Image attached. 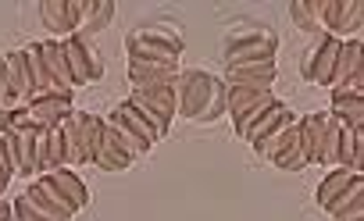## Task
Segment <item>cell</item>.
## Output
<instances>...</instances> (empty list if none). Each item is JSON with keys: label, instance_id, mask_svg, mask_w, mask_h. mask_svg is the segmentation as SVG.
Wrapping results in <instances>:
<instances>
[{"label": "cell", "instance_id": "f546056e", "mask_svg": "<svg viewBox=\"0 0 364 221\" xmlns=\"http://www.w3.org/2000/svg\"><path fill=\"white\" fill-rule=\"evenodd\" d=\"M111 118H118L125 129H132V132H136L143 143H150V146H157V143H161V139H157V132L146 125V118H143V114H139V111H136L129 100H122L118 107H111Z\"/></svg>", "mask_w": 364, "mask_h": 221}, {"label": "cell", "instance_id": "ba28073f", "mask_svg": "<svg viewBox=\"0 0 364 221\" xmlns=\"http://www.w3.org/2000/svg\"><path fill=\"white\" fill-rule=\"evenodd\" d=\"M360 29H364V4L360 0H332L325 36L346 43V40H360Z\"/></svg>", "mask_w": 364, "mask_h": 221}, {"label": "cell", "instance_id": "4316f807", "mask_svg": "<svg viewBox=\"0 0 364 221\" xmlns=\"http://www.w3.org/2000/svg\"><path fill=\"white\" fill-rule=\"evenodd\" d=\"M247 40H279V36H275V29H268L254 18H236L222 33V47H236V43H247Z\"/></svg>", "mask_w": 364, "mask_h": 221}, {"label": "cell", "instance_id": "1f68e13d", "mask_svg": "<svg viewBox=\"0 0 364 221\" xmlns=\"http://www.w3.org/2000/svg\"><path fill=\"white\" fill-rule=\"evenodd\" d=\"M22 58H26V68H29V79H33V90H36V97H40V93H54V90H50L47 65H43V50H40V43H29V47H22Z\"/></svg>", "mask_w": 364, "mask_h": 221}, {"label": "cell", "instance_id": "2e32d148", "mask_svg": "<svg viewBox=\"0 0 364 221\" xmlns=\"http://www.w3.org/2000/svg\"><path fill=\"white\" fill-rule=\"evenodd\" d=\"M332 221H364V175H357L328 207Z\"/></svg>", "mask_w": 364, "mask_h": 221}, {"label": "cell", "instance_id": "836d02e7", "mask_svg": "<svg viewBox=\"0 0 364 221\" xmlns=\"http://www.w3.org/2000/svg\"><path fill=\"white\" fill-rule=\"evenodd\" d=\"M272 164H275L279 171H304V168H307V153H304L300 136H296V139H293V143H289V146H286V150H282V153L272 161Z\"/></svg>", "mask_w": 364, "mask_h": 221}, {"label": "cell", "instance_id": "30bf717a", "mask_svg": "<svg viewBox=\"0 0 364 221\" xmlns=\"http://www.w3.org/2000/svg\"><path fill=\"white\" fill-rule=\"evenodd\" d=\"M332 114L328 111H314V114H304L296 122L300 129V143H304V153H307V168L311 164H321V153H325V136L332 129Z\"/></svg>", "mask_w": 364, "mask_h": 221}, {"label": "cell", "instance_id": "ab89813d", "mask_svg": "<svg viewBox=\"0 0 364 221\" xmlns=\"http://www.w3.org/2000/svg\"><path fill=\"white\" fill-rule=\"evenodd\" d=\"M8 210H11V203H8L4 196H0V214H8Z\"/></svg>", "mask_w": 364, "mask_h": 221}, {"label": "cell", "instance_id": "8fae6325", "mask_svg": "<svg viewBox=\"0 0 364 221\" xmlns=\"http://www.w3.org/2000/svg\"><path fill=\"white\" fill-rule=\"evenodd\" d=\"M222 82H225V86H240V90H272V82H275V58L225 68Z\"/></svg>", "mask_w": 364, "mask_h": 221}, {"label": "cell", "instance_id": "83f0119b", "mask_svg": "<svg viewBox=\"0 0 364 221\" xmlns=\"http://www.w3.org/2000/svg\"><path fill=\"white\" fill-rule=\"evenodd\" d=\"M296 122H300V118H296ZM296 122H289V125H282V129H275V132H272L268 139H261V143H254V153L261 157V164H272V161H275V157H279V153H282V150H286V146H289V143H293V139L300 136V129H296Z\"/></svg>", "mask_w": 364, "mask_h": 221}, {"label": "cell", "instance_id": "5b68a950", "mask_svg": "<svg viewBox=\"0 0 364 221\" xmlns=\"http://www.w3.org/2000/svg\"><path fill=\"white\" fill-rule=\"evenodd\" d=\"M26 200H29V207L36 210V214H43L47 221H72L79 210L58 193V185L47 178V175H40L36 182H29V189L22 193Z\"/></svg>", "mask_w": 364, "mask_h": 221}, {"label": "cell", "instance_id": "7a4b0ae2", "mask_svg": "<svg viewBox=\"0 0 364 221\" xmlns=\"http://www.w3.org/2000/svg\"><path fill=\"white\" fill-rule=\"evenodd\" d=\"M321 164L328 168H350L364 175V132H350L343 122H332L328 136H325V153Z\"/></svg>", "mask_w": 364, "mask_h": 221}, {"label": "cell", "instance_id": "277c9868", "mask_svg": "<svg viewBox=\"0 0 364 221\" xmlns=\"http://www.w3.org/2000/svg\"><path fill=\"white\" fill-rule=\"evenodd\" d=\"M336 54H339V40L332 36H318L300 61V72L311 86H332V72H336Z\"/></svg>", "mask_w": 364, "mask_h": 221}, {"label": "cell", "instance_id": "4fadbf2b", "mask_svg": "<svg viewBox=\"0 0 364 221\" xmlns=\"http://www.w3.org/2000/svg\"><path fill=\"white\" fill-rule=\"evenodd\" d=\"M40 50H43V65H47V75H50V90L72 97L75 93V82H72V68H68L65 47L58 40H47V43H40Z\"/></svg>", "mask_w": 364, "mask_h": 221}, {"label": "cell", "instance_id": "d6a6232c", "mask_svg": "<svg viewBox=\"0 0 364 221\" xmlns=\"http://www.w3.org/2000/svg\"><path fill=\"white\" fill-rule=\"evenodd\" d=\"M272 104H275V93H264V97H261V100H257V104H254L250 111H243V114H240V118L232 122L236 136H240V139H247V136H250V129H254V125L261 122V114H264V111H268Z\"/></svg>", "mask_w": 364, "mask_h": 221}, {"label": "cell", "instance_id": "d6986e66", "mask_svg": "<svg viewBox=\"0 0 364 221\" xmlns=\"http://www.w3.org/2000/svg\"><path fill=\"white\" fill-rule=\"evenodd\" d=\"M4 68H8V90H11L15 104H29L36 97V90H33V79H29V68H26L22 50L4 54Z\"/></svg>", "mask_w": 364, "mask_h": 221}, {"label": "cell", "instance_id": "9c48e42d", "mask_svg": "<svg viewBox=\"0 0 364 221\" xmlns=\"http://www.w3.org/2000/svg\"><path fill=\"white\" fill-rule=\"evenodd\" d=\"M72 107H75V104H72V97H65V93H40V97H33V100L26 104V118H29V125H36V129H58L61 118H65Z\"/></svg>", "mask_w": 364, "mask_h": 221}, {"label": "cell", "instance_id": "f1b7e54d", "mask_svg": "<svg viewBox=\"0 0 364 221\" xmlns=\"http://www.w3.org/2000/svg\"><path fill=\"white\" fill-rule=\"evenodd\" d=\"M357 175H360V171H350V168H332V171H328V175L318 182V189H314L318 207L325 210V207H328V203H332V200H336V196H339V193H343L353 178H357Z\"/></svg>", "mask_w": 364, "mask_h": 221}, {"label": "cell", "instance_id": "6da1fadb", "mask_svg": "<svg viewBox=\"0 0 364 221\" xmlns=\"http://www.w3.org/2000/svg\"><path fill=\"white\" fill-rule=\"evenodd\" d=\"M215 86H218V75L204 72V68H186L175 75V107L178 114L175 118H186V122H200V114L208 111L211 97H215Z\"/></svg>", "mask_w": 364, "mask_h": 221}, {"label": "cell", "instance_id": "74e56055", "mask_svg": "<svg viewBox=\"0 0 364 221\" xmlns=\"http://www.w3.org/2000/svg\"><path fill=\"white\" fill-rule=\"evenodd\" d=\"M11 217H15V221H47L43 214H36V210L29 207V200H26V196H18V200L11 203Z\"/></svg>", "mask_w": 364, "mask_h": 221}, {"label": "cell", "instance_id": "e0dca14e", "mask_svg": "<svg viewBox=\"0 0 364 221\" xmlns=\"http://www.w3.org/2000/svg\"><path fill=\"white\" fill-rule=\"evenodd\" d=\"M75 125H79V150H82V164H93L100 139H104V118L93 111H79L75 107Z\"/></svg>", "mask_w": 364, "mask_h": 221}, {"label": "cell", "instance_id": "8d00e7d4", "mask_svg": "<svg viewBox=\"0 0 364 221\" xmlns=\"http://www.w3.org/2000/svg\"><path fill=\"white\" fill-rule=\"evenodd\" d=\"M307 11L314 15V26L325 33V26H328V15H332V0H307Z\"/></svg>", "mask_w": 364, "mask_h": 221}, {"label": "cell", "instance_id": "ffe728a7", "mask_svg": "<svg viewBox=\"0 0 364 221\" xmlns=\"http://www.w3.org/2000/svg\"><path fill=\"white\" fill-rule=\"evenodd\" d=\"M175 86V82H171ZM171 86H150V90H132L129 93V100L132 104H143V107H150V111H157L168 125L175 122V114H178V107H175V90Z\"/></svg>", "mask_w": 364, "mask_h": 221}, {"label": "cell", "instance_id": "5bb4252c", "mask_svg": "<svg viewBox=\"0 0 364 221\" xmlns=\"http://www.w3.org/2000/svg\"><path fill=\"white\" fill-rule=\"evenodd\" d=\"M114 0H79V36H100L114 22Z\"/></svg>", "mask_w": 364, "mask_h": 221}, {"label": "cell", "instance_id": "7c38bea8", "mask_svg": "<svg viewBox=\"0 0 364 221\" xmlns=\"http://www.w3.org/2000/svg\"><path fill=\"white\" fill-rule=\"evenodd\" d=\"M357 79H364V47H360V40H346V43H339L328 90H343L346 82H357Z\"/></svg>", "mask_w": 364, "mask_h": 221}, {"label": "cell", "instance_id": "cb8c5ba5", "mask_svg": "<svg viewBox=\"0 0 364 221\" xmlns=\"http://www.w3.org/2000/svg\"><path fill=\"white\" fill-rule=\"evenodd\" d=\"M15 132V153H18V175H26V178H33L36 175V136H40V129L36 125H18V129H11Z\"/></svg>", "mask_w": 364, "mask_h": 221}, {"label": "cell", "instance_id": "603a6c76", "mask_svg": "<svg viewBox=\"0 0 364 221\" xmlns=\"http://www.w3.org/2000/svg\"><path fill=\"white\" fill-rule=\"evenodd\" d=\"M104 129H107V136H111V139L129 153V161H132V164H136V161H143V157H150V150H154V146H150V143H143V139H139L132 129H125L118 118H111V114H107V118H104Z\"/></svg>", "mask_w": 364, "mask_h": 221}, {"label": "cell", "instance_id": "484cf974", "mask_svg": "<svg viewBox=\"0 0 364 221\" xmlns=\"http://www.w3.org/2000/svg\"><path fill=\"white\" fill-rule=\"evenodd\" d=\"M289 122H296V114H293V107H286L282 100H275L264 114H261V122L250 129V136H247V143L254 146V143H261V139H268L275 129H282V125H289Z\"/></svg>", "mask_w": 364, "mask_h": 221}, {"label": "cell", "instance_id": "d4e9b609", "mask_svg": "<svg viewBox=\"0 0 364 221\" xmlns=\"http://www.w3.org/2000/svg\"><path fill=\"white\" fill-rule=\"evenodd\" d=\"M54 185H58V193L75 207V210H82V207H90V189H86V182L72 171V168H58V171H50L47 175Z\"/></svg>", "mask_w": 364, "mask_h": 221}, {"label": "cell", "instance_id": "ac0fdd59", "mask_svg": "<svg viewBox=\"0 0 364 221\" xmlns=\"http://www.w3.org/2000/svg\"><path fill=\"white\" fill-rule=\"evenodd\" d=\"M182 68H164L150 61H129V86L132 90H150V86H171Z\"/></svg>", "mask_w": 364, "mask_h": 221}, {"label": "cell", "instance_id": "3957f363", "mask_svg": "<svg viewBox=\"0 0 364 221\" xmlns=\"http://www.w3.org/2000/svg\"><path fill=\"white\" fill-rule=\"evenodd\" d=\"M61 47H65V58H68V68H72V82H75V90L104 79V61H100V54L90 47V40H82V36L75 33V36L61 40Z\"/></svg>", "mask_w": 364, "mask_h": 221}, {"label": "cell", "instance_id": "7402d4cb", "mask_svg": "<svg viewBox=\"0 0 364 221\" xmlns=\"http://www.w3.org/2000/svg\"><path fill=\"white\" fill-rule=\"evenodd\" d=\"M125 50H129V61H150V65H164V68H178V61H182L178 50L161 47V43H143V40H125Z\"/></svg>", "mask_w": 364, "mask_h": 221}, {"label": "cell", "instance_id": "e575fe53", "mask_svg": "<svg viewBox=\"0 0 364 221\" xmlns=\"http://www.w3.org/2000/svg\"><path fill=\"white\" fill-rule=\"evenodd\" d=\"M289 22H293V26H296L300 33L314 36V40H318V36H325V33H321V29L314 26V15L307 11V0H293V4H289Z\"/></svg>", "mask_w": 364, "mask_h": 221}, {"label": "cell", "instance_id": "60d3db41", "mask_svg": "<svg viewBox=\"0 0 364 221\" xmlns=\"http://www.w3.org/2000/svg\"><path fill=\"white\" fill-rule=\"evenodd\" d=\"M0 221H15V217H11V210H8V214H0Z\"/></svg>", "mask_w": 364, "mask_h": 221}, {"label": "cell", "instance_id": "d590c367", "mask_svg": "<svg viewBox=\"0 0 364 221\" xmlns=\"http://www.w3.org/2000/svg\"><path fill=\"white\" fill-rule=\"evenodd\" d=\"M222 118H225V82L218 79L215 97H211V104H208V111L200 114V122H197V125H215V122H222Z\"/></svg>", "mask_w": 364, "mask_h": 221}, {"label": "cell", "instance_id": "9a60e30c", "mask_svg": "<svg viewBox=\"0 0 364 221\" xmlns=\"http://www.w3.org/2000/svg\"><path fill=\"white\" fill-rule=\"evenodd\" d=\"M275 50H279V40H247V43H236V47H222V68L268 61V58H275Z\"/></svg>", "mask_w": 364, "mask_h": 221}, {"label": "cell", "instance_id": "44dd1931", "mask_svg": "<svg viewBox=\"0 0 364 221\" xmlns=\"http://www.w3.org/2000/svg\"><path fill=\"white\" fill-rule=\"evenodd\" d=\"M125 40H143V43H161V47H171L182 54V33L175 26H168V18H157V22H143L136 29H129Z\"/></svg>", "mask_w": 364, "mask_h": 221}, {"label": "cell", "instance_id": "52a82bcc", "mask_svg": "<svg viewBox=\"0 0 364 221\" xmlns=\"http://www.w3.org/2000/svg\"><path fill=\"white\" fill-rule=\"evenodd\" d=\"M40 22L58 43L75 36L79 33V0H43L40 4Z\"/></svg>", "mask_w": 364, "mask_h": 221}, {"label": "cell", "instance_id": "4dcf8cb0", "mask_svg": "<svg viewBox=\"0 0 364 221\" xmlns=\"http://www.w3.org/2000/svg\"><path fill=\"white\" fill-rule=\"evenodd\" d=\"M93 164L100 168V171H129L132 168V161H129V153L107 136V129H104V139H100V150H97V157H93Z\"/></svg>", "mask_w": 364, "mask_h": 221}, {"label": "cell", "instance_id": "8992f818", "mask_svg": "<svg viewBox=\"0 0 364 221\" xmlns=\"http://www.w3.org/2000/svg\"><path fill=\"white\" fill-rule=\"evenodd\" d=\"M328 114L336 122H343L350 132H364V79L346 82L343 90H332Z\"/></svg>", "mask_w": 364, "mask_h": 221}, {"label": "cell", "instance_id": "f35d334b", "mask_svg": "<svg viewBox=\"0 0 364 221\" xmlns=\"http://www.w3.org/2000/svg\"><path fill=\"white\" fill-rule=\"evenodd\" d=\"M0 107H18L11 90H8V68H4V54H0Z\"/></svg>", "mask_w": 364, "mask_h": 221}]
</instances>
